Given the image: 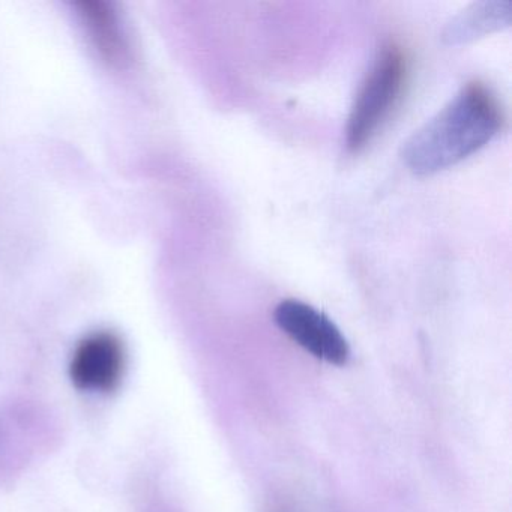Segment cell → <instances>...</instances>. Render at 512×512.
Instances as JSON below:
<instances>
[{"mask_svg": "<svg viewBox=\"0 0 512 512\" xmlns=\"http://www.w3.org/2000/svg\"><path fill=\"white\" fill-rule=\"evenodd\" d=\"M80 20L88 32L89 40L101 58L110 65L122 67L128 61L127 37L122 31L121 22L113 11L112 5L100 0L82 2L77 5Z\"/></svg>", "mask_w": 512, "mask_h": 512, "instance_id": "cell-6", "label": "cell"}, {"mask_svg": "<svg viewBox=\"0 0 512 512\" xmlns=\"http://www.w3.org/2000/svg\"><path fill=\"white\" fill-rule=\"evenodd\" d=\"M278 328L317 359L334 365L347 364L350 347L343 332L322 311L298 299H284L275 307Z\"/></svg>", "mask_w": 512, "mask_h": 512, "instance_id": "cell-3", "label": "cell"}, {"mask_svg": "<svg viewBox=\"0 0 512 512\" xmlns=\"http://www.w3.org/2000/svg\"><path fill=\"white\" fill-rule=\"evenodd\" d=\"M409 77L406 50L389 41L377 53L350 110L346 128L347 149L359 152L376 136L397 106Z\"/></svg>", "mask_w": 512, "mask_h": 512, "instance_id": "cell-2", "label": "cell"}, {"mask_svg": "<svg viewBox=\"0 0 512 512\" xmlns=\"http://www.w3.org/2000/svg\"><path fill=\"white\" fill-rule=\"evenodd\" d=\"M505 115L485 83H467L454 100L419 128L403 148L410 172L434 175L476 154L502 130Z\"/></svg>", "mask_w": 512, "mask_h": 512, "instance_id": "cell-1", "label": "cell"}, {"mask_svg": "<svg viewBox=\"0 0 512 512\" xmlns=\"http://www.w3.org/2000/svg\"><path fill=\"white\" fill-rule=\"evenodd\" d=\"M511 20V2H503V0L476 2L452 17L451 22L443 29L442 40L448 46L472 43L485 35L509 28Z\"/></svg>", "mask_w": 512, "mask_h": 512, "instance_id": "cell-5", "label": "cell"}, {"mask_svg": "<svg viewBox=\"0 0 512 512\" xmlns=\"http://www.w3.org/2000/svg\"><path fill=\"white\" fill-rule=\"evenodd\" d=\"M127 353L118 335L109 331L86 335L70 362L73 385L85 392H112L124 377Z\"/></svg>", "mask_w": 512, "mask_h": 512, "instance_id": "cell-4", "label": "cell"}]
</instances>
